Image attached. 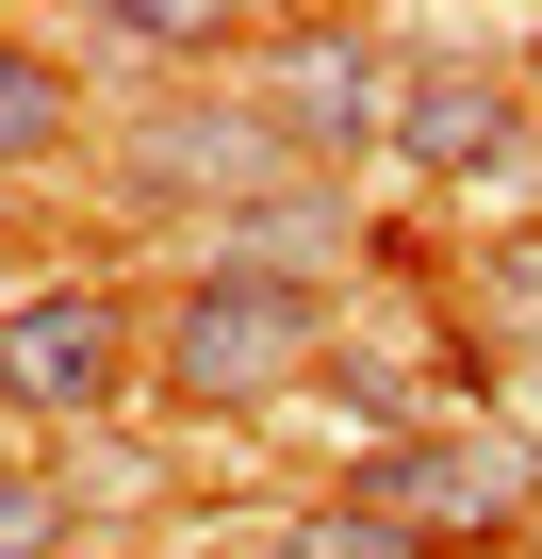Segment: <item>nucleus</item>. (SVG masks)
<instances>
[{
    "instance_id": "1",
    "label": "nucleus",
    "mask_w": 542,
    "mask_h": 559,
    "mask_svg": "<svg viewBox=\"0 0 542 559\" xmlns=\"http://www.w3.org/2000/svg\"><path fill=\"white\" fill-rule=\"evenodd\" d=\"M313 346H329V297H297V280H197V297L148 330V379L181 395V412H263V395H297L313 379Z\"/></svg>"
},
{
    "instance_id": "2",
    "label": "nucleus",
    "mask_w": 542,
    "mask_h": 559,
    "mask_svg": "<svg viewBox=\"0 0 542 559\" xmlns=\"http://www.w3.org/2000/svg\"><path fill=\"white\" fill-rule=\"evenodd\" d=\"M346 493H362L395 543H427V559H444V543H509V526H526L542 444H509V428H395Z\"/></svg>"
},
{
    "instance_id": "3",
    "label": "nucleus",
    "mask_w": 542,
    "mask_h": 559,
    "mask_svg": "<svg viewBox=\"0 0 542 559\" xmlns=\"http://www.w3.org/2000/svg\"><path fill=\"white\" fill-rule=\"evenodd\" d=\"M132 297H116V280H50V297H17V313H0V412H34V428H99L116 395H132Z\"/></svg>"
},
{
    "instance_id": "4",
    "label": "nucleus",
    "mask_w": 542,
    "mask_h": 559,
    "mask_svg": "<svg viewBox=\"0 0 542 559\" xmlns=\"http://www.w3.org/2000/svg\"><path fill=\"white\" fill-rule=\"evenodd\" d=\"M395 99H411V83H395V50H378V34H280V99H263V132H280V148L329 181L346 148H378V132H395Z\"/></svg>"
},
{
    "instance_id": "5",
    "label": "nucleus",
    "mask_w": 542,
    "mask_h": 559,
    "mask_svg": "<svg viewBox=\"0 0 542 559\" xmlns=\"http://www.w3.org/2000/svg\"><path fill=\"white\" fill-rule=\"evenodd\" d=\"M509 132H526V99L493 67H411V99H395V165H427V181L509 165Z\"/></svg>"
},
{
    "instance_id": "6",
    "label": "nucleus",
    "mask_w": 542,
    "mask_h": 559,
    "mask_svg": "<svg viewBox=\"0 0 542 559\" xmlns=\"http://www.w3.org/2000/svg\"><path fill=\"white\" fill-rule=\"evenodd\" d=\"M313 263H346V198L329 181H280V198L230 214V280H297L313 297Z\"/></svg>"
},
{
    "instance_id": "7",
    "label": "nucleus",
    "mask_w": 542,
    "mask_h": 559,
    "mask_svg": "<svg viewBox=\"0 0 542 559\" xmlns=\"http://www.w3.org/2000/svg\"><path fill=\"white\" fill-rule=\"evenodd\" d=\"M67 116H83V99H67V67L0 34V165H34V148H67Z\"/></svg>"
},
{
    "instance_id": "8",
    "label": "nucleus",
    "mask_w": 542,
    "mask_h": 559,
    "mask_svg": "<svg viewBox=\"0 0 542 559\" xmlns=\"http://www.w3.org/2000/svg\"><path fill=\"white\" fill-rule=\"evenodd\" d=\"M99 50H165V67H197V50H230V17H214V0H116Z\"/></svg>"
},
{
    "instance_id": "9",
    "label": "nucleus",
    "mask_w": 542,
    "mask_h": 559,
    "mask_svg": "<svg viewBox=\"0 0 542 559\" xmlns=\"http://www.w3.org/2000/svg\"><path fill=\"white\" fill-rule=\"evenodd\" d=\"M263 559H427V543H395V526H378L362 493H329V510H297L280 543H263Z\"/></svg>"
},
{
    "instance_id": "10",
    "label": "nucleus",
    "mask_w": 542,
    "mask_h": 559,
    "mask_svg": "<svg viewBox=\"0 0 542 559\" xmlns=\"http://www.w3.org/2000/svg\"><path fill=\"white\" fill-rule=\"evenodd\" d=\"M0 559H67V493L50 477H0Z\"/></svg>"
},
{
    "instance_id": "11",
    "label": "nucleus",
    "mask_w": 542,
    "mask_h": 559,
    "mask_svg": "<svg viewBox=\"0 0 542 559\" xmlns=\"http://www.w3.org/2000/svg\"><path fill=\"white\" fill-rule=\"evenodd\" d=\"M67 477H83V493H99V510H148V461H132V444H99V428H83V444H67Z\"/></svg>"
}]
</instances>
